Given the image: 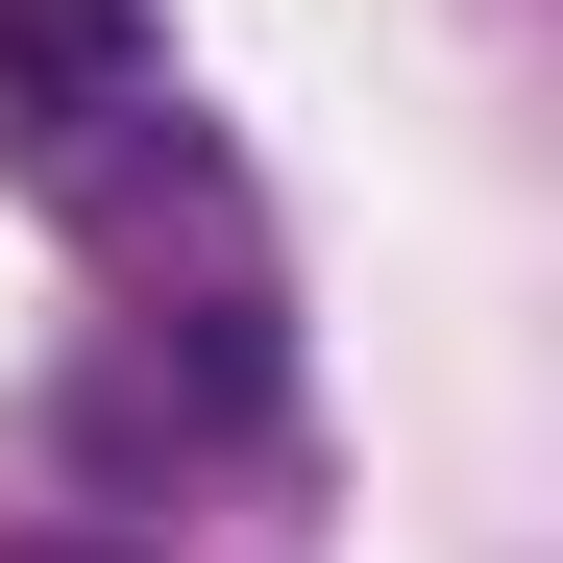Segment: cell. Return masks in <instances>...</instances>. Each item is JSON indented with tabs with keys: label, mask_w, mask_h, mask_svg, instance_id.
Masks as SVG:
<instances>
[{
	"label": "cell",
	"mask_w": 563,
	"mask_h": 563,
	"mask_svg": "<svg viewBox=\"0 0 563 563\" xmlns=\"http://www.w3.org/2000/svg\"><path fill=\"white\" fill-rule=\"evenodd\" d=\"M172 147V25L147 0H0V172L25 197H123Z\"/></svg>",
	"instance_id": "6da1fadb"
}]
</instances>
